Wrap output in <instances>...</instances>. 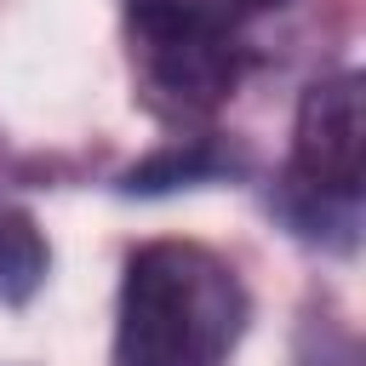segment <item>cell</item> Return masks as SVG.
Segmentation results:
<instances>
[{
    "label": "cell",
    "instance_id": "3957f363",
    "mask_svg": "<svg viewBox=\"0 0 366 366\" xmlns=\"http://www.w3.org/2000/svg\"><path fill=\"white\" fill-rule=\"evenodd\" d=\"M297 240H326L337 252L355 246L360 223V74H320L292 120V160L269 194Z\"/></svg>",
    "mask_w": 366,
    "mask_h": 366
},
{
    "label": "cell",
    "instance_id": "6da1fadb",
    "mask_svg": "<svg viewBox=\"0 0 366 366\" xmlns=\"http://www.w3.org/2000/svg\"><path fill=\"white\" fill-rule=\"evenodd\" d=\"M252 297L200 240H149L126 257L114 303V366H229Z\"/></svg>",
    "mask_w": 366,
    "mask_h": 366
},
{
    "label": "cell",
    "instance_id": "277c9868",
    "mask_svg": "<svg viewBox=\"0 0 366 366\" xmlns=\"http://www.w3.org/2000/svg\"><path fill=\"white\" fill-rule=\"evenodd\" d=\"M246 154L217 143V137H177L166 149H154L143 166H132L120 177L126 194H172V189H194V183H217V177H240Z\"/></svg>",
    "mask_w": 366,
    "mask_h": 366
},
{
    "label": "cell",
    "instance_id": "7a4b0ae2",
    "mask_svg": "<svg viewBox=\"0 0 366 366\" xmlns=\"http://www.w3.org/2000/svg\"><path fill=\"white\" fill-rule=\"evenodd\" d=\"M292 0H126L143 97L166 120H200L257 63V23Z\"/></svg>",
    "mask_w": 366,
    "mask_h": 366
},
{
    "label": "cell",
    "instance_id": "5b68a950",
    "mask_svg": "<svg viewBox=\"0 0 366 366\" xmlns=\"http://www.w3.org/2000/svg\"><path fill=\"white\" fill-rule=\"evenodd\" d=\"M51 252L34 229V217L11 200H0V303H29L46 286Z\"/></svg>",
    "mask_w": 366,
    "mask_h": 366
}]
</instances>
